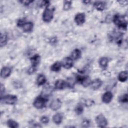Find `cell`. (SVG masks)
<instances>
[{
    "label": "cell",
    "instance_id": "cell-1",
    "mask_svg": "<svg viewBox=\"0 0 128 128\" xmlns=\"http://www.w3.org/2000/svg\"><path fill=\"white\" fill-rule=\"evenodd\" d=\"M114 24L116 25L119 28L126 30L127 28V22L125 20L124 16L120 14L115 15L113 18Z\"/></svg>",
    "mask_w": 128,
    "mask_h": 128
},
{
    "label": "cell",
    "instance_id": "cell-2",
    "mask_svg": "<svg viewBox=\"0 0 128 128\" xmlns=\"http://www.w3.org/2000/svg\"><path fill=\"white\" fill-rule=\"evenodd\" d=\"M54 8H50L49 6L46 7L42 14V20L44 22L46 23L50 22L54 18Z\"/></svg>",
    "mask_w": 128,
    "mask_h": 128
},
{
    "label": "cell",
    "instance_id": "cell-3",
    "mask_svg": "<svg viewBox=\"0 0 128 128\" xmlns=\"http://www.w3.org/2000/svg\"><path fill=\"white\" fill-rule=\"evenodd\" d=\"M48 100L46 98L41 96L37 97L33 103L34 107L37 109H42L44 108L48 102Z\"/></svg>",
    "mask_w": 128,
    "mask_h": 128
},
{
    "label": "cell",
    "instance_id": "cell-4",
    "mask_svg": "<svg viewBox=\"0 0 128 128\" xmlns=\"http://www.w3.org/2000/svg\"><path fill=\"white\" fill-rule=\"evenodd\" d=\"M18 101V98L15 95L8 94L1 97V102L3 103L9 104V105H14Z\"/></svg>",
    "mask_w": 128,
    "mask_h": 128
},
{
    "label": "cell",
    "instance_id": "cell-5",
    "mask_svg": "<svg viewBox=\"0 0 128 128\" xmlns=\"http://www.w3.org/2000/svg\"><path fill=\"white\" fill-rule=\"evenodd\" d=\"M96 122L98 126L100 128H105L108 124L107 119L102 114H100L96 117Z\"/></svg>",
    "mask_w": 128,
    "mask_h": 128
},
{
    "label": "cell",
    "instance_id": "cell-6",
    "mask_svg": "<svg viewBox=\"0 0 128 128\" xmlns=\"http://www.w3.org/2000/svg\"><path fill=\"white\" fill-rule=\"evenodd\" d=\"M62 66L66 69H70L73 67L74 62L72 58L70 57L65 58L62 62Z\"/></svg>",
    "mask_w": 128,
    "mask_h": 128
},
{
    "label": "cell",
    "instance_id": "cell-7",
    "mask_svg": "<svg viewBox=\"0 0 128 128\" xmlns=\"http://www.w3.org/2000/svg\"><path fill=\"white\" fill-rule=\"evenodd\" d=\"M75 22L78 26L82 25L86 21V15L84 13H78L74 18Z\"/></svg>",
    "mask_w": 128,
    "mask_h": 128
},
{
    "label": "cell",
    "instance_id": "cell-8",
    "mask_svg": "<svg viewBox=\"0 0 128 128\" xmlns=\"http://www.w3.org/2000/svg\"><path fill=\"white\" fill-rule=\"evenodd\" d=\"M62 102L60 99H56L52 101L50 105V107L51 110L54 111L58 110L62 106Z\"/></svg>",
    "mask_w": 128,
    "mask_h": 128
},
{
    "label": "cell",
    "instance_id": "cell-9",
    "mask_svg": "<svg viewBox=\"0 0 128 128\" xmlns=\"http://www.w3.org/2000/svg\"><path fill=\"white\" fill-rule=\"evenodd\" d=\"M12 74V69L8 66H4L2 68L0 72V76L2 78H6L9 77Z\"/></svg>",
    "mask_w": 128,
    "mask_h": 128
},
{
    "label": "cell",
    "instance_id": "cell-10",
    "mask_svg": "<svg viewBox=\"0 0 128 128\" xmlns=\"http://www.w3.org/2000/svg\"><path fill=\"white\" fill-rule=\"evenodd\" d=\"M113 98V94L110 92H106L102 96V101L104 104L110 103Z\"/></svg>",
    "mask_w": 128,
    "mask_h": 128
},
{
    "label": "cell",
    "instance_id": "cell-11",
    "mask_svg": "<svg viewBox=\"0 0 128 128\" xmlns=\"http://www.w3.org/2000/svg\"><path fill=\"white\" fill-rule=\"evenodd\" d=\"M67 86L66 82L62 80H57L54 84V88L58 90H62Z\"/></svg>",
    "mask_w": 128,
    "mask_h": 128
},
{
    "label": "cell",
    "instance_id": "cell-12",
    "mask_svg": "<svg viewBox=\"0 0 128 128\" xmlns=\"http://www.w3.org/2000/svg\"><path fill=\"white\" fill-rule=\"evenodd\" d=\"M94 8L98 11H103L106 8V4L105 2L102 1H97L94 2Z\"/></svg>",
    "mask_w": 128,
    "mask_h": 128
},
{
    "label": "cell",
    "instance_id": "cell-13",
    "mask_svg": "<svg viewBox=\"0 0 128 128\" xmlns=\"http://www.w3.org/2000/svg\"><path fill=\"white\" fill-rule=\"evenodd\" d=\"M102 81L98 78H96L92 82L90 86L92 89L94 90H98L102 87Z\"/></svg>",
    "mask_w": 128,
    "mask_h": 128
},
{
    "label": "cell",
    "instance_id": "cell-14",
    "mask_svg": "<svg viewBox=\"0 0 128 128\" xmlns=\"http://www.w3.org/2000/svg\"><path fill=\"white\" fill-rule=\"evenodd\" d=\"M40 57L38 54H36L32 56L30 59L32 66L37 68L40 62Z\"/></svg>",
    "mask_w": 128,
    "mask_h": 128
},
{
    "label": "cell",
    "instance_id": "cell-15",
    "mask_svg": "<svg viewBox=\"0 0 128 128\" xmlns=\"http://www.w3.org/2000/svg\"><path fill=\"white\" fill-rule=\"evenodd\" d=\"M82 56V52L79 49H75L70 54V58H72V60H78Z\"/></svg>",
    "mask_w": 128,
    "mask_h": 128
},
{
    "label": "cell",
    "instance_id": "cell-16",
    "mask_svg": "<svg viewBox=\"0 0 128 128\" xmlns=\"http://www.w3.org/2000/svg\"><path fill=\"white\" fill-rule=\"evenodd\" d=\"M22 28L25 32H30L33 30L34 24L32 22H26Z\"/></svg>",
    "mask_w": 128,
    "mask_h": 128
},
{
    "label": "cell",
    "instance_id": "cell-17",
    "mask_svg": "<svg viewBox=\"0 0 128 128\" xmlns=\"http://www.w3.org/2000/svg\"><path fill=\"white\" fill-rule=\"evenodd\" d=\"M63 120V115L61 113H57L52 117V120L56 124H60L62 122Z\"/></svg>",
    "mask_w": 128,
    "mask_h": 128
},
{
    "label": "cell",
    "instance_id": "cell-18",
    "mask_svg": "<svg viewBox=\"0 0 128 128\" xmlns=\"http://www.w3.org/2000/svg\"><path fill=\"white\" fill-rule=\"evenodd\" d=\"M92 80L88 76H84L82 77V79L80 80V82L84 88H86L88 86H90L92 83Z\"/></svg>",
    "mask_w": 128,
    "mask_h": 128
},
{
    "label": "cell",
    "instance_id": "cell-19",
    "mask_svg": "<svg viewBox=\"0 0 128 128\" xmlns=\"http://www.w3.org/2000/svg\"><path fill=\"white\" fill-rule=\"evenodd\" d=\"M46 82V78L44 75L41 74L38 75L36 79V84L38 86H41L45 84Z\"/></svg>",
    "mask_w": 128,
    "mask_h": 128
},
{
    "label": "cell",
    "instance_id": "cell-20",
    "mask_svg": "<svg viewBox=\"0 0 128 128\" xmlns=\"http://www.w3.org/2000/svg\"><path fill=\"white\" fill-rule=\"evenodd\" d=\"M108 59L106 57H102L99 60V64L102 68H106L108 66Z\"/></svg>",
    "mask_w": 128,
    "mask_h": 128
},
{
    "label": "cell",
    "instance_id": "cell-21",
    "mask_svg": "<svg viewBox=\"0 0 128 128\" xmlns=\"http://www.w3.org/2000/svg\"><path fill=\"white\" fill-rule=\"evenodd\" d=\"M8 36L6 34L1 33L0 34V46L2 48L8 42Z\"/></svg>",
    "mask_w": 128,
    "mask_h": 128
},
{
    "label": "cell",
    "instance_id": "cell-22",
    "mask_svg": "<svg viewBox=\"0 0 128 128\" xmlns=\"http://www.w3.org/2000/svg\"><path fill=\"white\" fill-rule=\"evenodd\" d=\"M62 66V62H56L52 66L50 69L52 72H58L61 70Z\"/></svg>",
    "mask_w": 128,
    "mask_h": 128
},
{
    "label": "cell",
    "instance_id": "cell-23",
    "mask_svg": "<svg viewBox=\"0 0 128 128\" xmlns=\"http://www.w3.org/2000/svg\"><path fill=\"white\" fill-rule=\"evenodd\" d=\"M118 80L121 82H125L128 79V72L127 71L121 72L118 76Z\"/></svg>",
    "mask_w": 128,
    "mask_h": 128
},
{
    "label": "cell",
    "instance_id": "cell-24",
    "mask_svg": "<svg viewBox=\"0 0 128 128\" xmlns=\"http://www.w3.org/2000/svg\"><path fill=\"white\" fill-rule=\"evenodd\" d=\"M52 89L51 87H50V86H46L44 88L42 92V96L46 98L49 95H50V94L52 93Z\"/></svg>",
    "mask_w": 128,
    "mask_h": 128
},
{
    "label": "cell",
    "instance_id": "cell-25",
    "mask_svg": "<svg viewBox=\"0 0 128 128\" xmlns=\"http://www.w3.org/2000/svg\"><path fill=\"white\" fill-rule=\"evenodd\" d=\"M6 124L8 126L9 128H17L19 126L18 124L15 120L12 119L8 120L7 121Z\"/></svg>",
    "mask_w": 128,
    "mask_h": 128
},
{
    "label": "cell",
    "instance_id": "cell-26",
    "mask_svg": "<svg viewBox=\"0 0 128 128\" xmlns=\"http://www.w3.org/2000/svg\"><path fill=\"white\" fill-rule=\"evenodd\" d=\"M72 2L70 0H65L64 2V10L67 11L70 10L72 8Z\"/></svg>",
    "mask_w": 128,
    "mask_h": 128
},
{
    "label": "cell",
    "instance_id": "cell-27",
    "mask_svg": "<svg viewBox=\"0 0 128 128\" xmlns=\"http://www.w3.org/2000/svg\"><path fill=\"white\" fill-rule=\"evenodd\" d=\"M84 109L83 108V106L82 104H78L74 109V111L78 115L82 114L84 112Z\"/></svg>",
    "mask_w": 128,
    "mask_h": 128
},
{
    "label": "cell",
    "instance_id": "cell-28",
    "mask_svg": "<svg viewBox=\"0 0 128 128\" xmlns=\"http://www.w3.org/2000/svg\"><path fill=\"white\" fill-rule=\"evenodd\" d=\"M66 82L67 84V86H68L70 88H72L75 84V81L72 78L68 79V82Z\"/></svg>",
    "mask_w": 128,
    "mask_h": 128
},
{
    "label": "cell",
    "instance_id": "cell-29",
    "mask_svg": "<svg viewBox=\"0 0 128 128\" xmlns=\"http://www.w3.org/2000/svg\"><path fill=\"white\" fill-rule=\"evenodd\" d=\"M40 122L44 124H47L50 122L49 118L47 116H42L40 119Z\"/></svg>",
    "mask_w": 128,
    "mask_h": 128
},
{
    "label": "cell",
    "instance_id": "cell-30",
    "mask_svg": "<svg viewBox=\"0 0 128 128\" xmlns=\"http://www.w3.org/2000/svg\"><path fill=\"white\" fill-rule=\"evenodd\" d=\"M120 102H122V103H126V102H128V94H124L122 95V96H121L120 97Z\"/></svg>",
    "mask_w": 128,
    "mask_h": 128
},
{
    "label": "cell",
    "instance_id": "cell-31",
    "mask_svg": "<svg viewBox=\"0 0 128 128\" xmlns=\"http://www.w3.org/2000/svg\"><path fill=\"white\" fill-rule=\"evenodd\" d=\"M37 70V68L34 67L33 66H31L28 69V74H32L35 73V72Z\"/></svg>",
    "mask_w": 128,
    "mask_h": 128
},
{
    "label": "cell",
    "instance_id": "cell-32",
    "mask_svg": "<svg viewBox=\"0 0 128 128\" xmlns=\"http://www.w3.org/2000/svg\"><path fill=\"white\" fill-rule=\"evenodd\" d=\"M82 127H88L90 124V122L88 120H84L82 122Z\"/></svg>",
    "mask_w": 128,
    "mask_h": 128
},
{
    "label": "cell",
    "instance_id": "cell-33",
    "mask_svg": "<svg viewBox=\"0 0 128 128\" xmlns=\"http://www.w3.org/2000/svg\"><path fill=\"white\" fill-rule=\"evenodd\" d=\"M26 21L24 20H18V23H17V25L19 27H22L23 26V25L25 24Z\"/></svg>",
    "mask_w": 128,
    "mask_h": 128
},
{
    "label": "cell",
    "instance_id": "cell-34",
    "mask_svg": "<svg viewBox=\"0 0 128 128\" xmlns=\"http://www.w3.org/2000/svg\"><path fill=\"white\" fill-rule=\"evenodd\" d=\"M34 1H30V0H22L20 1V2H21L22 4H23L24 6H28L30 4L32 3Z\"/></svg>",
    "mask_w": 128,
    "mask_h": 128
},
{
    "label": "cell",
    "instance_id": "cell-35",
    "mask_svg": "<svg viewBox=\"0 0 128 128\" xmlns=\"http://www.w3.org/2000/svg\"><path fill=\"white\" fill-rule=\"evenodd\" d=\"M86 106H91L92 104V100H86L84 104Z\"/></svg>",
    "mask_w": 128,
    "mask_h": 128
},
{
    "label": "cell",
    "instance_id": "cell-36",
    "mask_svg": "<svg viewBox=\"0 0 128 128\" xmlns=\"http://www.w3.org/2000/svg\"><path fill=\"white\" fill-rule=\"evenodd\" d=\"M119 2V4L122 6H126L128 4V1L126 0H120V1H118V2Z\"/></svg>",
    "mask_w": 128,
    "mask_h": 128
},
{
    "label": "cell",
    "instance_id": "cell-37",
    "mask_svg": "<svg viewBox=\"0 0 128 128\" xmlns=\"http://www.w3.org/2000/svg\"><path fill=\"white\" fill-rule=\"evenodd\" d=\"M90 2V1H84V3H86V4H89Z\"/></svg>",
    "mask_w": 128,
    "mask_h": 128
}]
</instances>
